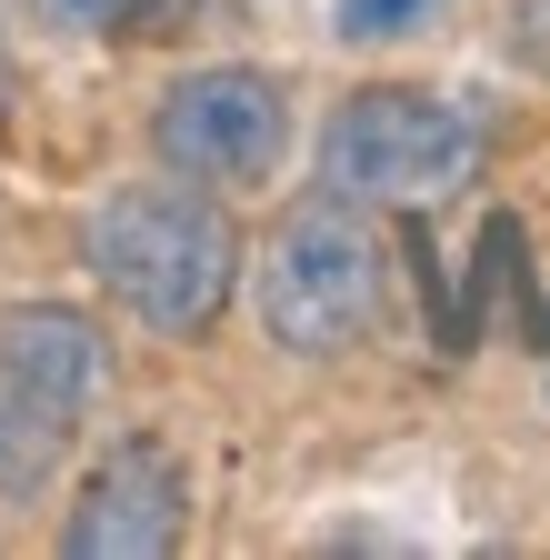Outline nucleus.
<instances>
[{
    "label": "nucleus",
    "instance_id": "1",
    "mask_svg": "<svg viewBox=\"0 0 550 560\" xmlns=\"http://www.w3.org/2000/svg\"><path fill=\"white\" fill-rule=\"evenodd\" d=\"M91 280L161 340H200L231 291H241V231H231V210L211 180H120L101 210H91Z\"/></svg>",
    "mask_w": 550,
    "mask_h": 560
},
{
    "label": "nucleus",
    "instance_id": "2",
    "mask_svg": "<svg viewBox=\"0 0 550 560\" xmlns=\"http://www.w3.org/2000/svg\"><path fill=\"white\" fill-rule=\"evenodd\" d=\"M381 291H390L381 231L361 221V200H340V190L291 210V221L260 241V330L281 340L291 361L361 350L371 320H381Z\"/></svg>",
    "mask_w": 550,
    "mask_h": 560
},
{
    "label": "nucleus",
    "instance_id": "3",
    "mask_svg": "<svg viewBox=\"0 0 550 560\" xmlns=\"http://www.w3.org/2000/svg\"><path fill=\"white\" fill-rule=\"evenodd\" d=\"M480 110H460L450 91H351L320 140V180L340 200H361V210H431L450 190L480 180Z\"/></svg>",
    "mask_w": 550,
    "mask_h": 560
},
{
    "label": "nucleus",
    "instance_id": "4",
    "mask_svg": "<svg viewBox=\"0 0 550 560\" xmlns=\"http://www.w3.org/2000/svg\"><path fill=\"white\" fill-rule=\"evenodd\" d=\"M101 381H110V350H101L91 311H71V301L0 311V490H40L71 460Z\"/></svg>",
    "mask_w": 550,
    "mask_h": 560
},
{
    "label": "nucleus",
    "instance_id": "5",
    "mask_svg": "<svg viewBox=\"0 0 550 560\" xmlns=\"http://www.w3.org/2000/svg\"><path fill=\"white\" fill-rule=\"evenodd\" d=\"M291 140V91L270 70H180L151 110V151L161 171L180 180H211V190H241V180H270Z\"/></svg>",
    "mask_w": 550,
    "mask_h": 560
},
{
    "label": "nucleus",
    "instance_id": "6",
    "mask_svg": "<svg viewBox=\"0 0 550 560\" xmlns=\"http://www.w3.org/2000/svg\"><path fill=\"white\" fill-rule=\"evenodd\" d=\"M190 530V470L171 441H110L81 480L71 501V530H60V550L71 560H171Z\"/></svg>",
    "mask_w": 550,
    "mask_h": 560
},
{
    "label": "nucleus",
    "instance_id": "7",
    "mask_svg": "<svg viewBox=\"0 0 550 560\" xmlns=\"http://www.w3.org/2000/svg\"><path fill=\"white\" fill-rule=\"evenodd\" d=\"M71 31H110V40H180V31H221L231 0H40Z\"/></svg>",
    "mask_w": 550,
    "mask_h": 560
},
{
    "label": "nucleus",
    "instance_id": "8",
    "mask_svg": "<svg viewBox=\"0 0 550 560\" xmlns=\"http://www.w3.org/2000/svg\"><path fill=\"white\" fill-rule=\"evenodd\" d=\"M441 11V0H340V40H400V31H421Z\"/></svg>",
    "mask_w": 550,
    "mask_h": 560
},
{
    "label": "nucleus",
    "instance_id": "9",
    "mask_svg": "<svg viewBox=\"0 0 550 560\" xmlns=\"http://www.w3.org/2000/svg\"><path fill=\"white\" fill-rule=\"evenodd\" d=\"M511 50L550 81V0H520V11H511Z\"/></svg>",
    "mask_w": 550,
    "mask_h": 560
},
{
    "label": "nucleus",
    "instance_id": "10",
    "mask_svg": "<svg viewBox=\"0 0 550 560\" xmlns=\"http://www.w3.org/2000/svg\"><path fill=\"white\" fill-rule=\"evenodd\" d=\"M0 101H11V60H0Z\"/></svg>",
    "mask_w": 550,
    "mask_h": 560
}]
</instances>
